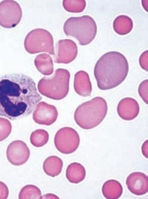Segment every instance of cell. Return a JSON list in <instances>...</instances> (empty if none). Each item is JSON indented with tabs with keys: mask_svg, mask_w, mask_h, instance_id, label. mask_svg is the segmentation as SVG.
<instances>
[{
	"mask_svg": "<svg viewBox=\"0 0 148 199\" xmlns=\"http://www.w3.org/2000/svg\"><path fill=\"white\" fill-rule=\"evenodd\" d=\"M42 97L35 83L22 73H11L0 77V116L15 120L30 115Z\"/></svg>",
	"mask_w": 148,
	"mask_h": 199,
	"instance_id": "cell-1",
	"label": "cell"
},
{
	"mask_svg": "<svg viewBox=\"0 0 148 199\" xmlns=\"http://www.w3.org/2000/svg\"><path fill=\"white\" fill-rule=\"evenodd\" d=\"M129 69L127 60L123 54L115 51L105 53L97 61L94 69L98 88L105 90L117 86L125 79Z\"/></svg>",
	"mask_w": 148,
	"mask_h": 199,
	"instance_id": "cell-2",
	"label": "cell"
},
{
	"mask_svg": "<svg viewBox=\"0 0 148 199\" xmlns=\"http://www.w3.org/2000/svg\"><path fill=\"white\" fill-rule=\"evenodd\" d=\"M107 111L106 100L101 97H97L79 105L75 112L74 118L81 128L91 129L103 121Z\"/></svg>",
	"mask_w": 148,
	"mask_h": 199,
	"instance_id": "cell-3",
	"label": "cell"
},
{
	"mask_svg": "<svg viewBox=\"0 0 148 199\" xmlns=\"http://www.w3.org/2000/svg\"><path fill=\"white\" fill-rule=\"evenodd\" d=\"M63 30L66 35L74 37L78 41L80 45H86L95 38L97 27L91 17L84 15L68 18L64 23Z\"/></svg>",
	"mask_w": 148,
	"mask_h": 199,
	"instance_id": "cell-4",
	"label": "cell"
},
{
	"mask_svg": "<svg viewBox=\"0 0 148 199\" xmlns=\"http://www.w3.org/2000/svg\"><path fill=\"white\" fill-rule=\"evenodd\" d=\"M24 45L26 50L30 54L41 52L54 53L52 36L44 29L36 28L29 32L25 38Z\"/></svg>",
	"mask_w": 148,
	"mask_h": 199,
	"instance_id": "cell-5",
	"label": "cell"
},
{
	"mask_svg": "<svg viewBox=\"0 0 148 199\" xmlns=\"http://www.w3.org/2000/svg\"><path fill=\"white\" fill-rule=\"evenodd\" d=\"M80 141L77 132L72 128L68 127L58 130L54 139L57 149L60 152L67 154L73 153L77 149Z\"/></svg>",
	"mask_w": 148,
	"mask_h": 199,
	"instance_id": "cell-6",
	"label": "cell"
},
{
	"mask_svg": "<svg viewBox=\"0 0 148 199\" xmlns=\"http://www.w3.org/2000/svg\"><path fill=\"white\" fill-rule=\"evenodd\" d=\"M22 9L14 0H6L0 3V25L8 28L16 26L22 17Z\"/></svg>",
	"mask_w": 148,
	"mask_h": 199,
	"instance_id": "cell-7",
	"label": "cell"
},
{
	"mask_svg": "<svg viewBox=\"0 0 148 199\" xmlns=\"http://www.w3.org/2000/svg\"><path fill=\"white\" fill-rule=\"evenodd\" d=\"M30 155V151L26 144L21 140H14L8 145L6 150L7 159L12 164L20 166L25 163Z\"/></svg>",
	"mask_w": 148,
	"mask_h": 199,
	"instance_id": "cell-8",
	"label": "cell"
},
{
	"mask_svg": "<svg viewBox=\"0 0 148 199\" xmlns=\"http://www.w3.org/2000/svg\"><path fill=\"white\" fill-rule=\"evenodd\" d=\"M58 115V111L54 106L41 102L37 104L33 112L32 117L37 124L49 126L56 121Z\"/></svg>",
	"mask_w": 148,
	"mask_h": 199,
	"instance_id": "cell-9",
	"label": "cell"
},
{
	"mask_svg": "<svg viewBox=\"0 0 148 199\" xmlns=\"http://www.w3.org/2000/svg\"><path fill=\"white\" fill-rule=\"evenodd\" d=\"M126 183L128 189L133 194L140 196L148 191V178L143 173L135 172L127 177Z\"/></svg>",
	"mask_w": 148,
	"mask_h": 199,
	"instance_id": "cell-10",
	"label": "cell"
},
{
	"mask_svg": "<svg viewBox=\"0 0 148 199\" xmlns=\"http://www.w3.org/2000/svg\"><path fill=\"white\" fill-rule=\"evenodd\" d=\"M117 110L119 115L121 118L125 120H130L138 115L139 112V106L135 99L127 97L119 101Z\"/></svg>",
	"mask_w": 148,
	"mask_h": 199,
	"instance_id": "cell-11",
	"label": "cell"
},
{
	"mask_svg": "<svg viewBox=\"0 0 148 199\" xmlns=\"http://www.w3.org/2000/svg\"><path fill=\"white\" fill-rule=\"evenodd\" d=\"M58 44V52L57 62L68 63L75 58L77 54V47L73 40L67 39L60 40Z\"/></svg>",
	"mask_w": 148,
	"mask_h": 199,
	"instance_id": "cell-12",
	"label": "cell"
},
{
	"mask_svg": "<svg viewBox=\"0 0 148 199\" xmlns=\"http://www.w3.org/2000/svg\"><path fill=\"white\" fill-rule=\"evenodd\" d=\"M66 177L71 183H78L84 179L86 172L84 167L81 164L74 162L69 164L66 171Z\"/></svg>",
	"mask_w": 148,
	"mask_h": 199,
	"instance_id": "cell-13",
	"label": "cell"
},
{
	"mask_svg": "<svg viewBox=\"0 0 148 199\" xmlns=\"http://www.w3.org/2000/svg\"><path fill=\"white\" fill-rule=\"evenodd\" d=\"M63 166V162L62 159L57 156L52 155L47 157L45 160L43 168L47 175L54 177L61 173Z\"/></svg>",
	"mask_w": 148,
	"mask_h": 199,
	"instance_id": "cell-14",
	"label": "cell"
},
{
	"mask_svg": "<svg viewBox=\"0 0 148 199\" xmlns=\"http://www.w3.org/2000/svg\"><path fill=\"white\" fill-rule=\"evenodd\" d=\"M123 187L119 182L115 180H109L106 181L102 188L103 196L109 199H116L121 196Z\"/></svg>",
	"mask_w": 148,
	"mask_h": 199,
	"instance_id": "cell-15",
	"label": "cell"
},
{
	"mask_svg": "<svg viewBox=\"0 0 148 199\" xmlns=\"http://www.w3.org/2000/svg\"><path fill=\"white\" fill-rule=\"evenodd\" d=\"M133 26L132 19L128 16L124 15L117 16L113 22L114 31L120 35H124L130 33L132 29Z\"/></svg>",
	"mask_w": 148,
	"mask_h": 199,
	"instance_id": "cell-16",
	"label": "cell"
},
{
	"mask_svg": "<svg viewBox=\"0 0 148 199\" xmlns=\"http://www.w3.org/2000/svg\"><path fill=\"white\" fill-rule=\"evenodd\" d=\"M49 139L48 133L43 129H37L32 132L30 138L31 144L37 147H41L45 145Z\"/></svg>",
	"mask_w": 148,
	"mask_h": 199,
	"instance_id": "cell-17",
	"label": "cell"
},
{
	"mask_svg": "<svg viewBox=\"0 0 148 199\" xmlns=\"http://www.w3.org/2000/svg\"><path fill=\"white\" fill-rule=\"evenodd\" d=\"M41 192L37 186L33 184H27L23 187L19 194V199H41Z\"/></svg>",
	"mask_w": 148,
	"mask_h": 199,
	"instance_id": "cell-18",
	"label": "cell"
},
{
	"mask_svg": "<svg viewBox=\"0 0 148 199\" xmlns=\"http://www.w3.org/2000/svg\"><path fill=\"white\" fill-rule=\"evenodd\" d=\"M62 5L64 9L67 12L72 13H80L85 9L86 3L84 0H64Z\"/></svg>",
	"mask_w": 148,
	"mask_h": 199,
	"instance_id": "cell-19",
	"label": "cell"
},
{
	"mask_svg": "<svg viewBox=\"0 0 148 199\" xmlns=\"http://www.w3.org/2000/svg\"><path fill=\"white\" fill-rule=\"evenodd\" d=\"M12 129L11 122L8 119L0 117V142L6 139L10 134Z\"/></svg>",
	"mask_w": 148,
	"mask_h": 199,
	"instance_id": "cell-20",
	"label": "cell"
},
{
	"mask_svg": "<svg viewBox=\"0 0 148 199\" xmlns=\"http://www.w3.org/2000/svg\"><path fill=\"white\" fill-rule=\"evenodd\" d=\"M148 80L146 79L140 84L138 88V92L140 97L144 102L148 104Z\"/></svg>",
	"mask_w": 148,
	"mask_h": 199,
	"instance_id": "cell-21",
	"label": "cell"
},
{
	"mask_svg": "<svg viewBox=\"0 0 148 199\" xmlns=\"http://www.w3.org/2000/svg\"><path fill=\"white\" fill-rule=\"evenodd\" d=\"M148 51H145L141 55L139 59L140 65L142 69L148 71Z\"/></svg>",
	"mask_w": 148,
	"mask_h": 199,
	"instance_id": "cell-22",
	"label": "cell"
},
{
	"mask_svg": "<svg viewBox=\"0 0 148 199\" xmlns=\"http://www.w3.org/2000/svg\"><path fill=\"white\" fill-rule=\"evenodd\" d=\"M9 189L6 185L0 181V199H6L8 196Z\"/></svg>",
	"mask_w": 148,
	"mask_h": 199,
	"instance_id": "cell-23",
	"label": "cell"
},
{
	"mask_svg": "<svg viewBox=\"0 0 148 199\" xmlns=\"http://www.w3.org/2000/svg\"><path fill=\"white\" fill-rule=\"evenodd\" d=\"M142 151L143 155L147 158H148V140L143 143L142 146Z\"/></svg>",
	"mask_w": 148,
	"mask_h": 199,
	"instance_id": "cell-24",
	"label": "cell"
},
{
	"mask_svg": "<svg viewBox=\"0 0 148 199\" xmlns=\"http://www.w3.org/2000/svg\"><path fill=\"white\" fill-rule=\"evenodd\" d=\"M59 198L55 194L48 193L41 196V199H59Z\"/></svg>",
	"mask_w": 148,
	"mask_h": 199,
	"instance_id": "cell-25",
	"label": "cell"
}]
</instances>
